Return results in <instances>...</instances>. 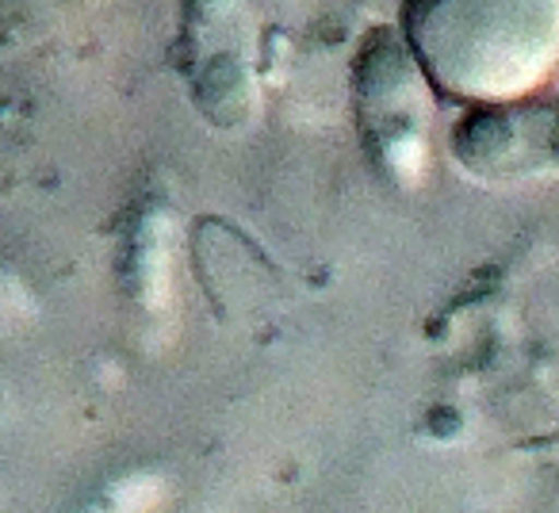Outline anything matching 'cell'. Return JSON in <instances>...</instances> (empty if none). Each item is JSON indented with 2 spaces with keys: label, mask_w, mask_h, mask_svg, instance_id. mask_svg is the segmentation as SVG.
Wrapping results in <instances>:
<instances>
[{
  "label": "cell",
  "mask_w": 559,
  "mask_h": 513,
  "mask_svg": "<svg viewBox=\"0 0 559 513\" xmlns=\"http://www.w3.org/2000/svg\"><path fill=\"white\" fill-rule=\"evenodd\" d=\"M406 24L429 77L483 100L525 93L559 55V4H426Z\"/></svg>",
  "instance_id": "obj_1"
}]
</instances>
